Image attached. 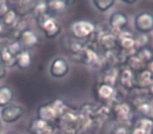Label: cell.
Masks as SVG:
<instances>
[{
  "label": "cell",
  "mask_w": 153,
  "mask_h": 134,
  "mask_svg": "<svg viewBox=\"0 0 153 134\" xmlns=\"http://www.w3.org/2000/svg\"><path fill=\"white\" fill-rule=\"evenodd\" d=\"M68 108L69 107L66 105L64 101L56 98L51 102L39 106L37 110V117L49 124H53L58 121V119L65 113Z\"/></svg>",
  "instance_id": "cell-1"
},
{
  "label": "cell",
  "mask_w": 153,
  "mask_h": 134,
  "mask_svg": "<svg viewBox=\"0 0 153 134\" xmlns=\"http://www.w3.org/2000/svg\"><path fill=\"white\" fill-rule=\"evenodd\" d=\"M39 30H42L47 39H55L60 35L62 30V25L57 17L46 13L40 17L35 18Z\"/></svg>",
  "instance_id": "cell-2"
},
{
  "label": "cell",
  "mask_w": 153,
  "mask_h": 134,
  "mask_svg": "<svg viewBox=\"0 0 153 134\" xmlns=\"http://www.w3.org/2000/svg\"><path fill=\"white\" fill-rule=\"evenodd\" d=\"M70 33L76 40H87L97 33V26L88 20H76L70 25Z\"/></svg>",
  "instance_id": "cell-3"
},
{
  "label": "cell",
  "mask_w": 153,
  "mask_h": 134,
  "mask_svg": "<svg viewBox=\"0 0 153 134\" xmlns=\"http://www.w3.org/2000/svg\"><path fill=\"white\" fill-rule=\"evenodd\" d=\"M117 87L109 84L98 82L94 87V96L98 102L103 105H108L112 103L113 100H117Z\"/></svg>",
  "instance_id": "cell-4"
},
{
  "label": "cell",
  "mask_w": 153,
  "mask_h": 134,
  "mask_svg": "<svg viewBox=\"0 0 153 134\" xmlns=\"http://www.w3.org/2000/svg\"><path fill=\"white\" fill-rule=\"evenodd\" d=\"M111 114L113 118L119 121L121 125H127L133 117V109L129 103L120 101L112 105Z\"/></svg>",
  "instance_id": "cell-5"
},
{
  "label": "cell",
  "mask_w": 153,
  "mask_h": 134,
  "mask_svg": "<svg viewBox=\"0 0 153 134\" xmlns=\"http://www.w3.org/2000/svg\"><path fill=\"white\" fill-rule=\"evenodd\" d=\"M117 44L121 50L126 53V58L136 53L134 35L130 30H123L117 35Z\"/></svg>",
  "instance_id": "cell-6"
},
{
  "label": "cell",
  "mask_w": 153,
  "mask_h": 134,
  "mask_svg": "<svg viewBox=\"0 0 153 134\" xmlns=\"http://www.w3.org/2000/svg\"><path fill=\"white\" fill-rule=\"evenodd\" d=\"M134 27L138 34L149 35L153 30V15L149 12H142L134 18Z\"/></svg>",
  "instance_id": "cell-7"
},
{
  "label": "cell",
  "mask_w": 153,
  "mask_h": 134,
  "mask_svg": "<svg viewBox=\"0 0 153 134\" xmlns=\"http://www.w3.org/2000/svg\"><path fill=\"white\" fill-rule=\"evenodd\" d=\"M27 131L30 134H55L56 129L53 128V124L36 117L30 123Z\"/></svg>",
  "instance_id": "cell-8"
},
{
  "label": "cell",
  "mask_w": 153,
  "mask_h": 134,
  "mask_svg": "<svg viewBox=\"0 0 153 134\" xmlns=\"http://www.w3.org/2000/svg\"><path fill=\"white\" fill-rule=\"evenodd\" d=\"M17 41H19L22 48L25 49V50H30V49L35 48V47L38 46L39 43H40L38 35L33 30H30V28H26L25 30H23V32L20 34Z\"/></svg>",
  "instance_id": "cell-9"
},
{
  "label": "cell",
  "mask_w": 153,
  "mask_h": 134,
  "mask_svg": "<svg viewBox=\"0 0 153 134\" xmlns=\"http://www.w3.org/2000/svg\"><path fill=\"white\" fill-rule=\"evenodd\" d=\"M24 109L18 105H9V106L2 108L0 112V118L5 123H15L23 115Z\"/></svg>",
  "instance_id": "cell-10"
},
{
  "label": "cell",
  "mask_w": 153,
  "mask_h": 134,
  "mask_svg": "<svg viewBox=\"0 0 153 134\" xmlns=\"http://www.w3.org/2000/svg\"><path fill=\"white\" fill-rule=\"evenodd\" d=\"M49 73L53 78L62 79L69 73V64L64 58H56L51 64Z\"/></svg>",
  "instance_id": "cell-11"
},
{
  "label": "cell",
  "mask_w": 153,
  "mask_h": 134,
  "mask_svg": "<svg viewBox=\"0 0 153 134\" xmlns=\"http://www.w3.org/2000/svg\"><path fill=\"white\" fill-rule=\"evenodd\" d=\"M153 130V119L151 117L140 116L133 123L130 134H151Z\"/></svg>",
  "instance_id": "cell-12"
},
{
  "label": "cell",
  "mask_w": 153,
  "mask_h": 134,
  "mask_svg": "<svg viewBox=\"0 0 153 134\" xmlns=\"http://www.w3.org/2000/svg\"><path fill=\"white\" fill-rule=\"evenodd\" d=\"M128 25V18L125 13L123 12H114L111 14L109 18V26L111 27L112 33L119 35L121 32L125 30Z\"/></svg>",
  "instance_id": "cell-13"
},
{
  "label": "cell",
  "mask_w": 153,
  "mask_h": 134,
  "mask_svg": "<svg viewBox=\"0 0 153 134\" xmlns=\"http://www.w3.org/2000/svg\"><path fill=\"white\" fill-rule=\"evenodd\" d=\"M36 3L37 1H14V2H9V4H12V7H10L14 10L20 18L23 19L25 16L33 14Z\"/></svg>",
  "instance_id": "cell-14"
},
{
  "label": "cell",
  "mask_w": 153,
  "mask_h": 134,
  "mask_svg": "<svg viewBox=\"0 0 153 134\" xmlns=\"http://www.w3.org/2000/svg\"><path fill=\"white\" fill-rule=\"evenodd\" d=\"M153 82V76L148 69H145L140 73H134L133 79V88L137 90L147 89Z\"/></svg>",
  "instance_id": "cell-15"
},
{
  "label": "cell",
  "mask_w": 153,
  "mask_h": 134,
  "mask_svg": "<svg viewBox=\"0 0 153 134\" xmlns=\"http://www.w3.org/2000/svg\"><path fill=\"white\" fill-rule=\"evenodd\" d=\"M72 3H74L72 1H66V0H51V1H46L48 13L51 15L55 16V17L63 14Z\"/></svg>",
  "instance_id": "cell-16"
},
{
  "label": "cell",
  "mask_w": 153,
  "mask_h": 134,
  "mask_svg": "<svg viewBox=\"0 0 153 134\" xmlns=\"http://www.w3.org/2000/svg\"><path fill=\"white\" fill-rule=\"evenodd\" d=\"M135 102L133 104V108L135 110V112L137 114H140V116H145V117H151L153 113L152 110V106H151L150 102H149L148 98H136Z\"/></svg>",
  "instance_id": "cell-17"
},
{
  "label": "cell",
  "mask_w": 153,
  "mask_h": 134,
  "mask_svg": "<svg viewBox=\"0 0 153 134\" xmlns=\"http://www.w3.org/2000/svg\"><path fill=\"white\" fill-rule=\"evenodd\" d=\"M133 79H134V73H132L130 69L124 66L123 68L120 70L119 76V83L122 88H124L127 91H131L133 88Z\"/></svg>",
  "instance_id": "cell-18"
},
{
  "label": "cell",
  "mask_w": 153,
  "mask_h": 134,
  "mask_svg": "<svg viewBox=\"0 0 153 134\" xmlns=\"http://www.w3.org/2000/svg\"><path fill=\"white\" fill-rule=\"evenodd\" d=\"M20 19H22V18H20L19 16L15 13V11L12 10L11 7H10V10L2 16V17L0 18V20H1V22H2L7 33L12 30H14V28L17 26L18 22L20 21Z\"/></svg>",
  "instance_id": "cell-19"
},
{
  "label": "cell",
  "mask_w": 153,
  "mask_h": 134,
  "mask_svg": "<svg viewBox=\"0 0 153 134\" xmlns=\"http://www.w3.org/2000/svg\"><path fill=\"white\" fill-rule=\"evenodd\" d=\"M0 62L5 67H14L16 66V57L11 53L7 47V41L0 42Z\"/></svg>",
  "instance_id": "cell-20"
},
{
  "label": "cell",
  "mask_w": 153,
  "mask_h": 134,
  "mask_svg": "<svg viewBox=\"0 0 153 134\" xmlns=\"http://www.w3.org/2000/svg\"><path fill=\"white\" fill-rule=\"evenodd\" d=\"M125 67H127L128 69H130V70H131L132 73H140V71L147 69V65L140 59V58L137 57V56L135 55V53L126 58Z\"/></svg>",
  "instance_id": "cell-21"
},
{
  "label": "cell",
  "mask_w": 153,
  "mask_h": 134,
  "mask_svg": "<svg viewBox=\"0 0 153 134\" xmlns=\"http://www.w3.org/2000/svg\"><path fill=\"white\" fill-rule=\"evenodd\" d=\"M33 62V58H32V53H30V50H23L19 53V55L16 57V66L18 68L22 69H27L28 67H30Z\"/></svg>",
  "instance_id": "cell-22"
},
{
  "label": "cell",
  "mask_w": 153,
  "mask_h": 134,
  "mask_svg": "<svg viewBox=\"0 0 153 134\" xmlns=\"http://www.w3.org/2000/svg\"><path fill=\"white\" fill-rule=\"evenodd\" d=\"M119 76H120V70L114 67H111V68L107 69L102 76V81L103 83L109 84V85H112L115 87L117 83H119Z\"/></svg>",
  "instance_id": "cell-23"
},
{
  "label": "cell",
  "mask_w": 153,
  "mask_h": 134,
  "mask_svg": "<svg viewBox=\"0 0 153 134\" xmlns=\"http://www.w3.org/2000/svg\"><path fill=\"white\" fill-rule=\"evenodd\" d=\"M13 98L14 92L11 87L7 85L0 86V107L1 108L9 106L10 103L13 101Z\"/></svg>",
  "instance_id": "cell-24"
},
{
  "label": "cell",
  "mask_w": 153,
  "mask_h": 134,
  "mask_svg": "<svg viewBox=\"0 0 153 134\" xmlns=\"http://www.w3.org/2000/svg\"><path fill=\"white\" fill-rule=\"evenodd\" d=\"M135 55L144 62L146 65H148L151 61L153 60V51L148 47H143V48L136 50Z\"/></svg>",
  "instance_id": "cell-25"
},
{
  "label": "cell",
  "mask_w": 153,
  "mask_h": 134,
  "mask_svg": "<svg viewBox=\"0 0 153 134\" xmlns=\"http://www.w3.org/2000/svg\"><path fill=\"white\" fill-rule=\"evenodd\" d=\"M114 0H96V1H92V4L96 7V9L102 12V13L107 12L109 9H111L114 5Z\"/></svg>",
  "instance_id": "cell-26"
},
{
  "label": "cell",
  "mask_w": 153,
  "mask_h": 134,
  "mask_svg": "<svg viewBox=\"0 0 153 134\" xmlns=\"http://www.w3.org/2000/svg\"><path fill=\"white\" fill-rule=\"evenodd\" d=\"M134 40H135V50H138L143 47H146L150 38H149V35L138 34L134 36Z\"/></svg>",
  "instance_id": "cell-27"
},
{
  "label": "cell",
  "mask_w": 153,
  "mask_h": 134,
  "mask_svg": "<svg viewBox=\"0 0 153 134\" xmlns=\"http://www.w3.org/2000/svg\"><path fill=\"white\" fill-rule=\"evenodd\" d=\"M48 13V10H47V4L46 1H38L35 5L34 12H33V15L35 16V18L40 17V16L44 15V14Z\"/></svg>",
  "instance_id": "cell-28"
},
{
  "label": "cell",
  "mask_w": 153,
  "mask_h": 134,
  "mask_svg": "<svg viewBox=\"0 0 153 134\" xmlns=\"http://www.w3.org/2000/svg\"><path fill=\"white\" fill-rule=\"evenodd\" d=\"M10 10L9 2H5V1H0V18L2 17L5 13Z\"/></svg>",
  "instance_id": "cell-29"
},
{
  "label": "cell",
  "mask_w": 153,
  "mask_h": 134,
  "mask_svg": "<svg viewBox=\"0 0 153 134\" xmlns=\"http://www.w3.org/2000/svg\"><path fill=\"white\" fill-rule=\"evenodd\" d=\"M5 76H7V67L0 62V80L3 79Z\"/></svg>",
  "instance_id": "cell-30"
},
{
  "label": "cell",
  "mask_w": 153,
  "mask_h": 134,
  "mask_svg": "<svg viewBox=\"0 0 153 134\" xmlns=\"http://www.w3.org/2000/svg\"><path fill=\"white\" fill-rule=\"evenodd\" d=\"M147 93H148V96H150V98H153V82L149 85V87L147 88Z\"/></svg>",
  "instance_id": "cell-31"
},
{
  "label": "cell",
  "mask_w": 153,
  "mask_h": 134,
  "mask_svg": "<svg viewBox=\"0 0 153 134\" xmlns=\"http://www.w3.org/2000/svg\"><path fill=\"white\" fill-rule=\"evenodd\" d=\"M5 34H7V30H5L2 22H1V20H0V37H4Z\"/></svg>",
  "instance_id": "cell-32"
},
{
  "label": "cell",
  "mask_w": 153,
  "mask_h": 134,
  "mask_svg": "<svg viewBox=\"0 0 153 134\" xmlns=\"http://www.w3.org/2000/svg\"><path fill=\"white\" fill-rule=\"evenodd\" d=\"M147 69H148V70L150 71V73H152V76H153V60L148 64V65H147Z\"/></svg>",
  "instance_id": "cell-33"
},
{
  "label": "cell",
  "mask_w": 153,
  "mask_h": 134,
  "mask_svg": "<svg viewBox=\"0 0 153 134\" xmlns=\"http://www.w3.org/2000/svg\"><path fill=\"white\" fill-rule=\"evenodd\" d=\"M122 2L125 3V4H128V5H132V4H134V3H136V1H126V0H123Z\"/></svg>",
  "instance_id": "cell-34"
},
{
  "label": "cell",
  "mask_w": 153,
  "mask_h": 134,
  "mask_svg": "<svg viewBox=\"0 0 153 134\" xmlns=\"http://www.w3.org/2000/svg\"><path fill=\"white\" fill-rule=\"evenodd\" d=\"M1 130H2V123H1V118H0V133H1Z\"/></svg>",
  "instance_id": "cell-35"
},
{
  "label": "cell",
  "mask_w": 153,
  "mask_h": 134,
  "mask_svg": "<svg viewBox=\"0 0 153 134\" xmlns=\"http://www.w3.org/2000/svg\"><path fill=\"white\" fill-rule=\"evenodd\" d=\"M5 134H18V133H17V132L11 131V132H7V133H5Z\"/></svg>",
  "instance_id": "cell-36"
},
{
  "label": "cell",
  "mask_w": 153,
  "mask_h": 134,
  "mask_svg": "<svg viewBox=\"0 0 153 134\" xmlns=\"http://www.w3.org/2000/svg\"><path fill=\"white\" fill-rule=\"evenodd\" d=\"M152 110H153V105H152Z\"/></svg>",
  "instance_id": "cell-37"
}]
</instances>
